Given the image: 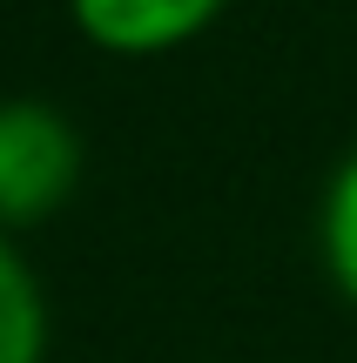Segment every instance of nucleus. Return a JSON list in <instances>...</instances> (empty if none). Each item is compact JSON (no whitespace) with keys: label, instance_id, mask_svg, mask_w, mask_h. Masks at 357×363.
<instances>
[{"label":"nucleus","instance_id":"7ed1b4c3","mask_svg":"<svg viewBox=\"0 0 357 363\" xmlns=\"http://www.w3.org/2000/svg\"><path fill=\"white\" fill-rule=\"evenodd\" d=\"M48 289L13 235H0V363H48Z\"/></svg>","mask_w":357,"mask_h":363},{"label":"nucleus","instance_id":"f03ea898","mask_svg":"<svg viewBox=\"0 0 357 363\" xmlns=\"http://www.w3.org/2000/svg\"><path fill=\"white\" fill-rule=\"evenodd\" d=\"M229 0H67V21L88 48L115 61H155L189 40H202L223 21Z\"/></svg>","mask_w":357,"mask_h":363},{"label":"nucleus","instance_id":"f257e3e1","mask_svg":"<svg viewBox=\"0 0 357 363\" xmlns=\"http://www.w3.org/2000/svg\"><path fill=\"white\" fill-rule=\"evenodd\" d=\"M81 189V128L40 94L0 101V235L40 229Z\"/></svg>","mask_w":357,"mask_h":363},{"label":"nucleus","instance_id":"20e7f679","mask_svg":"<svg viewBox=\"0 0 357 363\" xmlns=\"http://www.w3.org/2000/svg\"><path fill=\"white\" fill-rule=\"evenodd\" d=\"M317 256L331 289L357 310V148L331 169L324 182V202H317Z\"/></svg>","mask_w":357,"mask_h":363}]
</instances>
